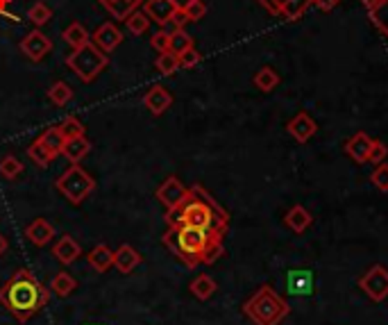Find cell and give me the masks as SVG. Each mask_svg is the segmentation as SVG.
<instances>
[{
	"label": "cell",
	"mask_w": 388,
	"mask_h": 325,
	"mask_svg": "<svg viewBox=\"0 0 388 325\" xmlns=\"http://www.w3.org/2000/svg\"><path fill=\"white\" fill-rule=\"evenodd\" d=\"M7 237L3 234V232H0V255H5V251H7Z\"/></svg>",
	"instance_id": "c3c4849f"
},
{
	"label": "cell",
	"mask_w": 388,
	"mask_h": 325,
	"mask_svg": "<svg viewBox=\"0 0 388 325\" xmlns=\"http://www.w3.org/2000/svg\"><path fill=\"white\" fill-rule=\"evenodd\" d=\"M62 37H64V41L73 48V51H75V48L84 46V44H89V32L84 30L82 23H71V25L62 32Z\"/></svg>",
	"instance_id": "83f0119b"
},
{
	"label": "cell",
	"mask_w": 388,
	"mask_h": 325,
	"mask_svg": "<svg viewBox=\"0 0 388 325\" xmlns=\"http://www.w3.org/2000/svg\"><path fill=\"white\" fill-rule=\"evenodd\" d=\"M51 300V289L39 282L27 269H18L12 278L0 286V305L18 323H27L41 312Z\"/></svg>",
	"instance_id": "3957f363"
},
{
	"label": "cell",
	"mask_w": 388,
	"mask_h": 325,
	"mask_svg": "<svg viewBox=\"0 0 388 325\" xmlns=\"http://www.w3.org/2000/svg\"><path fill=\"white\" fill-rule=\"evenodd\" d=\"M23 173V161L14 157V155H5L0 159V175L7 180H16L18 175Z\"/></svg>",
	"instance_id": "4dcf8cb0"
},
{
	"label": "cell",
	"mask_w": 388,
	"mask_h": 325,
	"mask_svg": "<svg viewBox=\"0 0 388 325\" xmlns=\"http://www.w3.org/2000/svg\"><path fill=\"white\" fill-rule=\"evenodd\" d=\"M154 196H157V200L166 209H175V207H180L184 203V198L189 196V187H184L180 178L170 175V178L163 180L161 187L157 189V194H154Z\"/></svg>",
	"instance_id": "ba28073f"
},
{
	"label": "cell",
	"mask_w": 388,
	"mask_h": 325,
	"mask_svg": "<svg viewBox=\"0 0 388 325\" xmlns=\"http://www.w3.org/2000/svg\"><path fill=\"white\" fill-rule=\"evenodd\" d=\"M359 286L373 303H384L388 298V269L382 264H375L373 269H368L361 275Z\"/></svg>",
	"instance_id": "52a82bcc"
},
{
	"label": "cell",
	"mask_w": 388,
	"mask_h": 325,
	"mask_svg": "<svg viewBox=\"0 0 388 325\" xmlns=\"http://www.w3.org/2000/svg\"><path fill=\"white\" fill-rule=\"evenodd\" d=\"M143 102H145V107L150 110V114H154V117H161V114L173 105V95H170V91L166 87L154 84V87H150L148 93H145Z\"/></svg>",
	"instance_id": "4fadbf2b"
},
{
	"label": "cell",
	"mask_w": 388,
	"mask_h": 325,
	"mask_svg": "<svg viewBox=\"0 0 388 325\" xmlns=\"http://www.w3.org/2000/svg\"><path fill=\"white\" fill-rule=\"evenodd\" d=\"M166 223L168 227L191 225L225 237L229 227V214L218 205V200H213V196L205 187L193 185L189 189V196L184 198V203L175 209H168Z\"/></svg>",
	"instance_id": "6da1fadb"
},
{
	"label": "cell",
	"mask_w": 388,
	"mask_h": 325,
	"mask_svg": "<svg viewBox=\"0 0 388 325\" xmlns=\"http://www.w3.org/2000/svg\"><path fill=\"white\" fill-rule=\"evenodd\" d=\"M154 69H157L161 75H175V71L180 69L178 55H173L170 51L159 53V57L154 60Z\"/></svg>",
	"instance_id": "1f68e13d"
},
{
	"label": "cell",
	"mask_w": 388,
	"mask_h": 325,
	"mask_svg": "<svg viewBox=\"0 0 388 325\" xmlns=\"http://www.w3.org/2000/svg\"><path fill=\"white\" fill-rule=\"evenodd\" d=\"M51 39L41 32V30H32V32H27L23 37V41H21V51L30 57L32 62H39V60H44V57L51 53Z\"/></svg>",
	"instance_id": "9c48e42d"
},
{
	"label": "cell",
	"mask_w": 388,
	"mask_h": 325,
	"mask_svg": "<svg viewBox=\"0 0 388 325\" xmlns=\"http://www.w3.org/2000/svg\"><path fill=\"white\" fill-rule=\"evenodd\" d=\"M25 237H27V241L34 246H46L55 237V227L48 223L46 218H36V221H32L25 227Z\"/></svg>",
	"instance_id": "ffe728a7"
},
{
	"label": "cell",
	"mask_w": 388,
	"mask_h": 325,
	"mask_svg": "<svg viewBox=\"0 0 388 325\" xmlns=\"http://www.w3.org/2000/svg\"><path fill=\"white\" fill-rule=\"evenodd\" d=\"M361 3H363V7L368 9V12H373V9H375L377 5H380L382 0H361Z\"/></svg>",
	"instance_id": "7dc6e473"
},
{
	"label": "cell",
	"mask_w": 388,
	"mask_h": 325,
	"mask_svg": "<svg viewBox=\"0 0 388 325\" xmlns=\"http://www.w3.org/2000/svg\"><path fill=\"white\" fill-rule=\"evenodd\" d=\"M98 3L109 12L114 18H119V21H125L134 9H139L141 3H145V0H98Z\"/></svg>",
	"instance_id": "44dd1931"
},
{
	"label": "cell",
	"mask_w": 388,
	"mask_h": 325,
	"mask_svg": "<svg viewBox=\"0 0 388 325\" xmlns=\"http://www.w3.org/2000/svg\"><path fill=\"white\" fill-rule=\"evenodd\" d=\"M75 289H77V280L73 278L71 273H66V271H60L53 278V282H51V293L60 296V298H66V296H71Z\"/></svg>",
	"instance_id": "cb8c5ba5"
},
{
	"label": "cell",
	"mask_w": 388,
	"mask_h": 325,
	"mask_svg": "<svg viewBox=\"0 0 388 325\" xmlns=\"http://www.w3.org/2000/svg\"><path fill=\"white\" fill-rule=\"evenodd\" d=\"M48 98H51V102H55V105H66L71 98H73V89L69 87L66 82H55L53 87H51V91H48Z\"/></svg>",
	"instance_id": "836d02e7"
},
{
	"label": "cell",
	"mask_w": 388,
	"mask_h": 325,
	"mask_svg": "<svg viewBox=\"0 0 388 325\" xmlns=\"http://www.w3.org/2000/svg\"><path fill=\"white\" fill-rule=\"evenodd\" d=\"M9 3H12V0H0V14H3V16H7L9 21H18L16 16H12V14L7 12V5H9Z\"/></svg>",
	"instance_id": "f6af8a7d"
},
{
	"label": "cell",
	"mask_w": 388,
	"mask_h": 325,
	"mask_svg": "<svg viewBox=\"0 0 388 325\" xmlns=\"http://www.w3.org/2000/svg\"><path fill=\"white\" fill-rule=\"evenodd\" d=\"M370 146H373V139L368 137L366 132H356L354 137H350L345 141V152L356 161V164H368Z\"/></svg>",
	"instance_id": "9a60e30c"
},
{
	"label": "cell",
	"mask_w": 388,
	"mask_h": 325,
	"mask_svg": "<svg viewBox=\"0 0 388 325\" xmlns=\"http://www.w3.org/2000/svg\"><path fill=\"white\" fill-rule=\"evenodd\" d=\"M184 14H187L189 23H196V21H200V18H205V14H207L205 0H196V3H191L187 9H184Z\"/></svg>",
	"instance_id": "60d3db41"
},
{
	"label": "cell",
	"mask_w": 388,
	"mask_h": 325,
	"mask_svg": "<svg viewBox=\"0 0 388 325\" xmlns=\"http://www.w3.org/2000/svg\"><path fill=\"white\" fill-rule=\"evenodd\" d=\"M370 18H373V23L384 32L386 39H388V0H382V3L373 9Z\"/></svg>",
	"instance_id": "8d00e7d4"
},
{
	"label": "cell",
	"mask_w": 388,
	"mask_h": 325,
	"mask_svg": "<svg viewBox=\"0 0 388 325\" xmlns=\"http://www.w3.org/2000/svg\"><path fill=\"white\" fill-rule=\"evenodd\" d=\"M36 141L41 143V146H44L48 152H51L53 159H57V157L62 155V150H64V137L60 135V130H57V126H55V128H48Z\"/></svg>",
	"instance_id": "603a6c76"
},
{
	"label": "cell",
	"mask_w": 388,
	"mask_h": 325,
	"mask_svg": "<svg viewBox=\"0 0 388 325\" xmlns=\"http://www.w3.org/2000/svg\"><path fill=\"white\" fill-rule=\"evenodd\" d=\"M189 48H193V37L187 34L184 30H175L170 32V39H168V51L173 55H182L184 51H189Z\"/></svg>",
	"instance_id": "f546056e"
},
{
	"label": "cell",
	"mask_w": 388,
	"mask_h": 325,
	"mask_svg": "<svg viewBox=\"0 0 388 325\" xmlns=\"http://www.w3.org/2000/svg\"><path fill=\"white\" fill-rule=\"evenodd\" d=\"M189 289H191V293L196 296L198 300H209L211 296L216 293L218 286H216V282H213L211 275H198V278L191 282Z\"/></svg>",
	"instance_id": "d4e9b609"
},
{
	"label": "cell",
	"mask_w": 388,
	"mask_h": 325,
	"mask_svg": "<svg viewBox=\"0 0 388 325\" xmlns=\"http://www.w3.org/2000/svg\"><path fill=\"white\" fill-rule=\"evenodd\" d=\"M175 5L170 3V0H145L143 3V12L148 14V18L152 23H157V25H166L173 14H175Z\"/></svg>",
	"instance_id": "5bb4252c"
},
{
	"label": "cell",
	"mask_w": 388,
	"mask_h": 325,
	"mask_svg": "<svg viewBox=\"0 0 388 325\" xmlns=\"http://www.w3.org/2000/svg\"><path fill=\"white\" fill-rule=\"evenodd\" d=\"M141 264V255L137 248H132L130 244H123L119 251H114V266L119 269V273L128 275Z\"/></svg>",
	"instance_id": "e0dca14e"
},
{
	"label": "cell",
	"mask_w": 388,
	"mask_h": 325,
	"mask_svg": "<svg viewBox=\"0 0 388 325\" xmlns=\"http://www.w3.org/2000/svg\"><path fill=\"white\" fill-rule=\"evenodd\" d=\"M91 150V141L86 139L84 135L82 137H73V139H66L64 141V150L62 155L71 161V164H80V161L89 155Z\"/></svg>",
	"instance_id": "ac0fdd59"
},
{
	"label": "cell",
	"mask_w": 388,
	"mask_h": 325,
	"mask_svg": "<svg viewBox=\"0 0 388 325\" xmlns=\"http://www.w3.org/2000/svg\"><path fill=\"white\" fill-rule=\"evenodd\" d=\"M314 273L307 271V269H293L288 271V278H286V289L288 293L293 296H312L314 293Z\"/></svg>",
	"instance_id": "7c38bea8"
},
{
	"label": "cell",
	"mask_w": 388,
	"mask_h": 325,
	"mask_svg": "<svg viewBox=\"0 0 388 325\" xmlns=\"http://www.w3.org/2000/svg\"><path fill=\"white\" fill-rule=\"evenodd\" d=\"M288 303L270 284L259 286L243 305V314L255 325H279L288 317Z\"/></svg>",
	"instance_id": "277c9868"
},
{
	"label": "cell",
	"mask_w": 388,
	"mask_h": 325,
	"mask_svg": "<svg viewBox=\"0 0 388 325\" xmlns=\"http://www.w3.org/2000/svg\"><path fill=\"white\" fill-rule=\"evenodd\" d=\"M286 130H288V135L293 137L295 141L307 143L318 132V126H316V121L309 117L307 112H300V114H295V117L288 121Z\"/></svg>",
	"instance_id": "8fae6325"
},
{
	"label": "cell",
	"mask_w": 388,
	"mask_h": 325,
	"mask_svg": "<svg viewBox=\"0 0 388 325\" xmlns=\"http://www.w3.org/2000/svg\"><path fill=\"white\" fill-rule=\"evenodd\" d=\"M284 223L290 227L293 232H305L309 225H312V214H309V209L307 207H302V205H293L286 212V216H284Z\"/></svg>",
	"instance_id": "7402d4cb"
},
{
	"label": "cell",
	"mask_w": 388,
	"mask_h": 325,
	"mask_svg": "<svg viewBox=\"0 0 388 325\" xmlns=\"http://www.w3.org/2000/svg\"><path fill=\"white\" fill-rule=\"evenodd\" d=\"M168 39H170V34L161 27L159 32L152 34V48H154L157 53H166V51H168Z\"/></svg>",
	"instance_id": "b9f144b4"
},
{
	"label": "cell",
	"mask_w": 388,
	"mask_h": 325,
	"mask_svg": "<svg viewBox=\"0 0 388 325\" xmlns=\"http://www.w3.org/2000/svg\"><path fill=\"white\" fill-rule=\"evenodd\" d=\"M388 155V148L386 143L380 139H373V146H370V155H368V164H382Z\"/></svg>",
	"instance_id": "74e56055"
},
{
	"label": "cell",
	"mask_w": 388,
	"mask_h": 325,
	"mask_svg": "<svg viewBox=\"0 0 388 325\" xmlns=\"http://www.w3.org/2000/svg\"><path fill=\"white\" fill-rule=\"evenodd\" d=\"M86 262H89V266L95 273H107L114 266V251L109 246L98 244L89 255H86Z\"/></svg>",
	"instance_id": "d6986e66"
},
{
	"label": "cell",
	"mask_w": 388,
	"mask_h": 325,
	"mask_svg": "<svg viewBox=\"0 0 388 325\" xmlns=\"http://www.w3.org/2000/svg\"><path fill=\"white\" fill-rule=\"evenodd\" d=\"M309 5H312V0H282V5H279V16H284L286 21H297V18L305 16Z\"/></svg>",
	"instance_id": "484cf974"
},
{
	"label": "cell",
	"mask_w": 388,
	"mask_h": 325,
	"mask_svg": "<svg viewBox=\"0 0 388 325\" xmlns=\"http://www.w3.org/2000/svg\"><path fill=\"white\" fill-rule=\"evenodd\" d=\"M202 60V55L196 51V48H189V51H184L182 55H178V62H180V69H193V66H198Z\"/></svg>",
	"instance_id": "ab89813d"
},
{
	"label": "cell",
	"mask_w": 388,
	"mask_h": 325,
	"mask_svg": "<svg viewBox=\"0 0 388 325\" xmlns=\"http://www.w3.org/2000/svg\"><path fill=\"white\" fill-rule=\"evenodd\" d=\"M170 3L175 5L178 9H187V7H189L191 3H196V0H170Z\"/></svg>",
	"instance_id": "bcb514c9"
},
{
	"label": "cell",
	"mask_w": 388,
	"mask_h": 325,
	"mask_svg": "<svg viewBox=\"0 0 388 325\" xmlns=\"http://www.w3.org/2000/svg\"><path fill=\"white\" fill-rule=\"evenodd\" d=\"M163 246L170 248V253L184 262L189 269H196L200 264H213L222 255V237L191 225L168 227L163 234Z\"/></svg>",
	"instance_id": "7a4b0ae2"
},
{
	"label": "cell",
	"mask_w": 388,
	"mask_h": 325,
	"mask_svg": "<svg viewBox=\"0 0 388 325\" xmlns=\"http://www.w3.org/2000/svg\"><path fill=\"white\" fill-rule=\"evenodd\" d=\"M121 41H123V34H121V30L116 27L114 23H102L98 30L93 32V46L95 48H100V51L105 53V55H109V53H114L116 48L121 46Z\"/></svg>",
	"instance_id": "30bf717a"
},
{
	"label": "cell",
	"mask_w": 388,
	"mask_h": 325,
	"mask_svg": "<svg viewBox=\"0 0 388 325\" xmlns=\"http://www.w3.org/2000/svg\"><path fill=\"white\" fill-rule=\"evenodd\" d=\"M55 187H57V191H60V194L66 200H69V203L80 205L82 200L95 189V180L89 173H86V171L80 164H71L60 178H57Z\"/></svg>",
	"instance_id": "8992f818"
},
{
	"label": "cell",
	"mask_w": 388,
	"mask_h": 325,
	"mask_svg": "<svg viewBox=\"0 0 388 325\" xmlns=\"http://www.w3.org/2000/svg\"><path fill=\"white\" fill-rule=\"evenodd\" d=\"M341 0H312V5H316L318 9H323V12H329V9H334Z\"/></svg>",
	"instance_id": "ee69618b"
},
{
	"label": "cell",
	"mask_w": 388,
	"mask_h": 325,
	"mask_svg": "<svg viewBox=\"0 0 388 325\" xmlns=\"http://www.w3.org/2000/svg\"><path fill=\"white\" fill-rule=\"evenodd\" d=\"M27 18H30L36 27H41L53 18V12L46 3H36V5H32L30 9H27Z\"/></svg>",
	"instance_id": "e575fe53"
},
{
	"label": "cell",
	"mask_w": 388,
	"mask_h": 325,
	"mask_svg": "<svg viewBox=\"0 0 388 325\" xmlns=\"http://www.w3.org/2000/svg\"><path fill=\"white\" fill-rule=\"evenodd\" d=\"M370 180H373V185L380 191H388V164H384V161H382V164H377Z\"/></svg>",
	"instance_id": "f35d334b"
},
{
	"label": "cell",
	"mask_w": 388,
	"mask_h": 325,
	"mask_svg": "<svg viewBox=\"0 0 388 325\" xmlns=\"http://www.w3.org/2000/svg\"><path fill=\"white\" fill-rule=\"evenodd\" d=\"M27 157H30L36 166H41V168H46L48 164L53 161V157H51V152H48L41 143L39 141H32L30 146H27Z\"/></svg>",
	"instance_id": "d590c367"
},
{
	"label": "cell",
	"mask_w": 388,
	"mask_h": 325,
	"mask_svg": "<svg viewBox=\"0 0 388 325\" xmlns=\"http://www.w3.org/2000/svg\"><path fill=\"white\" fill-rule=\"evenodd\" d=\"M125 23H128V30L134 34V37H141V34H145L150 30V18H148V14L143 12H139V9H134V12L125 18Z\"/></svg>",
	"instance_id": "f1b7e54d"
},
{
	"label": "cell",
	"mask_w": 388,
	"mask_h": 325,
	"mask_svg": "<svg viewBox=\"0 0 388 325\" xmlns=\"http://www.w3.org/2000/svg\"><path fill=\"white\" fill-rule=\"evenodd\" d=\"M57 130H60V135L66 139H73V137H82L84 135V126L80 123V119H75V117H66L60 126H57Z\"/></svg>",
	"instance_id": "d6a6232c"
},
{
	"label": "cell",
	"mask_w": 388,
	"mask_h": 325,
	"mask_svg": "<svg viewBox=\"0 0 388 325\" xmlns=\"http://www.w3.org/2000/svg\"><path fill=\"white\" fill-rule=\"evenodd\" d=\"M257 3L273 16H279V5H282V0H257Z\"/></svg>",
	"instance_id": "7bdbcfd3"
},
{
	"label": "cell",
	"mask_w": 388,
	"mask_h": 325,
	"mask_svg": "<svg viewBox=\"0 0 388 325\" xmlns=\"http://www.w3.org/2000/svg\"><path fill=\"white\" fill-rule=\"evenodd\" d=\"M53 255L57 257V262H62L64 266H69V264L77 262V257L82 255V246L77 244L71 234H64V237H60V241L55 244Z\"/></svg>",
	"instance_id": "2e32d148"
},
{
	"label": "cell",
	"mask_w": 388,
	"mask_h": 325,
	"mask_svg": "<svg viewBox=\"0 0 388 325\" xmlns=\"http://www.w3.org/2000/svg\"><path fill=\"white\" fill-rule=\"evenodd\" d=\"M279 84V73L275 69H270V66H264V69H259L255 73V87L259 91H273Z\"/></svg>",
	"instance_id": "4316f807"
},
{
	"label": "cell",
	"mask_w": 388,
	"mask_h": 325,
	"mask_svg": "<svg viewBox=\"0 0 388 325\" xmlns=\"http://www.w3.org/2000/svg\"><path fill=\"white\" fill-rule=\"evenodd\" d=\"M107 62H109L107 55L93 44H84L80 48H75V51L66 57V66H69L82 82H91L98 78V73L105 69Z\"/></svg>",
	"instance_id": "5b68a950"
}]
</instances>
